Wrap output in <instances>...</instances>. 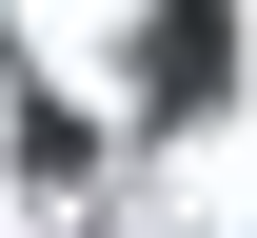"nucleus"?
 <instances>
[{"label":"nucleus","instance_id":"f257e3e1","mask_svg":"<svg viewBox=\"0 0 257 238\" xmlns=\"http://www.w3.org/2000/svg\"><path fill=\"white\" fill-rule=\"evenodd\" d=\"M139 80H159V100L198 119V100H218V0H159V40H139Z\"/></svg>","mask_w":257,"mask_h":238}]
</instances>
